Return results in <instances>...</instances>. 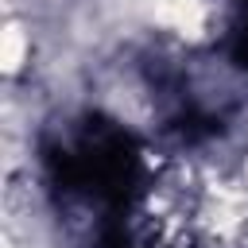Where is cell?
Here are the masks:
<instances>
[{
  "instance_id": "cell-2",
  "label": "cell",
  "mask_w": 248,
  "mask_h": 248,
  "mask_svg": "<svg viewBox=\"0 0 248 248\" xmlns=\"http://www.w3.org/2000/svg\"><path fill=\"white\" fill-rule=\"evenodd\" d=\"M225 50H229V62L236 70L248 74V0L236 4V12L229 16V31H225Z\"/></svg>"
},
{
  "instance_id": "cell-3",
  "label": "cell",
  "mask_w": 248,
  "mask_h": 248,
  "mask_svg": "<svg viewBox=\"0 0 248 248\" xmlns=\"http://www.w3.org/2000/svg\"><path fill=\"white\" fill-rule=\"evenodd\" d=\"M97 248H147V244H140V240L132 236L128 221H124V225H105V229H97Z\"/></svg>"
},
{
  "instance_id": "cell-1",
  "label": "cell",
  "mask_w": 248,
  "mask_h": 248,
  "mask_svg": "<svg viewBox=\"0 0 248 248\" xmlns=\"http://www.w3.org/2000/svg\"><path fill=\"white\" fill-rule=\"evenodd\" d=\"M43 170L62 202L93 209L97 229H105L128 221L132 205L143 194L147 159L136 132H128L112 116L89 112L62 136L46 140Z\"/></svg>"
}]
</instances>
